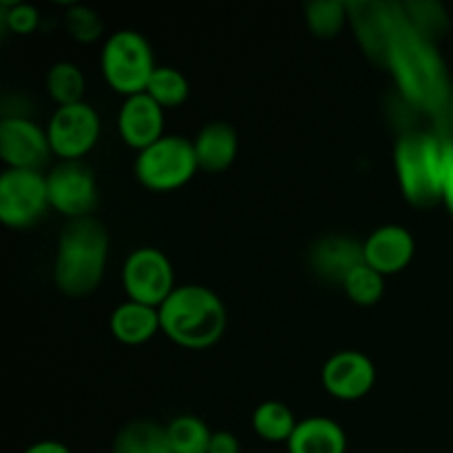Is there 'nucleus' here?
<instances>
[{"label": "nucleus", "instance_id": "1", "mask_svg": "<svg viewBox=\"0 0 453 453\" xmlns=\"http://www.w3.org/2000/svg\"><path fill=\"white\" fill-rule=\"evenodd\" d=\"M383 62L396 75L405 96L420 109H445L449 100L445 65L434 51L429 35L416 29L410 18L403 16L398 4H394L392 31Z\"/></svg>", "mask_w": 453, "mask_h": 453}, {"label": "nucleus", "instance_id": "2", "mask_svg": "<svg viewBox=\"0 0 453 453\" xmlns=\"http://www.w3.org/2000/svg\"><path fill=\"white\" fill-rule=\"evenodd\" d=\"M109 261V233L93 217L73 219L58 239L53 281L66 296H87L100 286Z\"/></svg>", "mask_w": 453, "mask_h": 453}, {"label": "nucleus", "instance_id": "3", "mask_svg": "<svg viewBox=\"0 0 453 453\" xmlns=\"http://www.w3.org/2000/svg\"><path fill=\"white\" fill-rule=\"evenodd\" d=\"M162 332L188 349H203L215 345L226 330V308L219 296L208 288L188 283L177 286L159 308Z\"/></svg>", "mask_w": 453, "mask_h": 453}, {"label": "nucleus", "instance_id": "4", "mask_svg": "<svg viewBox=\"0 0 453 453\" xmlns=\"http://www.w3.org/2000/svg\"><path fill=\"white\" fill-rule=\"evenodd\" d=\"M447 140L429 131H407L394 149L398 184L410 203L432 208L442 202Z\"/></svg>", "mask_w": 453, "mask_h": 453}, {"label": "nucleus", "instance_id": "5", "mask_svg": "<svg viewBox=\"0 0 453 453\" xmlns=\"http://www.w3.org/2000/svg\"><path fill=\"white\" fill-rule=\"evenodd\" d=\"M155 69L153 49L140 31L122 29L106 38L102 47V73L113 91L127 97L146 93Z\"/></svg>", "mask_w": 453, "mask_h": 453}, {"label": "nucleus", "instance_id": "6", "mask_svg": "<svg viewBox=\"0 0 453 453\" xmlns=\"http://www.w3.org/2000/svg\"><path fill=\"white\" fill-rule=\"evenodd\" d=\"M199 168L195 144L188 137L164 135L153 146L142 150L135 159V177L150 190L181 188Z\"/></svg>", "mask_w": 453, "mask_h": 453}, {"label": "nucleus", "instance_id": "7", "mask_svg": "<svg viewBox=\"0 0 453 453\" xmlns=\"http://www.w3.org/2000/svg\"><path fill=\"white\" fill-rule=\"evenodd\" d=\"M49 203L47 175L27 168H4L0 175V219L9 228H29L44 217Z\"/></svg>", "mask_w": 453, "mask_h": 453}, {"label": "nucleus", "instance_id": "8", "mask_svg": "<svg viewBox=\"0 0 453 453\" xmlns=\"http://www.w3.org/2000/svg\"><path fill=\"white\" fill-rule=\"evenodd\" d=\"M122 283L128 301L162 308L164 301L175 290V273L162 250L146 246L128 255L122 270Z\"/></svg>", "mask_w": 453, "mask_h": 453}, {"label": "nucleus", "instance_id": "9", "mask_svg": "<svg viewBox=\"0 0 453 453\" xmlns=\"http://www.w3.org/2000/svg\"><path fill=\"white\" fill-rule=\"evenodd\" d=\"M49 203L60 215L73 219L91 217L97 206V184L93 168L82 159H62L47 175Z\"/></svg>", "mask_w": 453, "mask_h": 453}, {"label": "nucleus", "instance_id": "10", "mask_svg": "<svg viewBox=\"0 0 453 453\" xmlns=\"http://www.w3.org/2000/svg\"><path fill=\"white\" fill-rule=\"evenodd\" d=\"M49 144L60 159H82L100 137V118L87 102L58 106L47 127Z\"/></svg>", "mask_w": 453, "mask_h": 453}, {"label": "nucleus", "instance_id": "11", "mask_svg": "<svg viewBox=\"0 0 453 453\" xmlns=\"http://www.w3.org/2000/svg\"><path fill=\"white\" fill-rule=\"evenodd\" d=\"M47 128L29 118H3L0 122V157L7 168L40 171L51 155Z\"/></svg>", "mask_w": 453, "mask_h": 453}, {"label": "nucleus", "instance_id": "12", "mask_svg": "<svg viewBox=\"0 0 453 453\" xmlns=\"http://www.w3.org/2000/svg\"><path fill=\"white\" fill-rule=\"evenodd\" d=\"M327 392L341 401H357L372 392L376 380L374 363L361 352L345 349L327 358L321 372Z\"/></svg>", "mask_w": 453, "mask_h": 453}, {"label": "nucleus", "instance_id": "13", "mask_svg": "<svg viewBox=\"0 0 453 453\" xmlns=\"http://www.w3.org/2000/svg\"><path fill=\"white\" fill-rule=\"evenodd\" d=\"M118 128L122 140L142 153L164 137V109L149 93L127 97L119 109Z\"/></svg>", "mask_w": 453, "mask_h": 453}, {"label": "nucleus", "instance_id": "14", "mask_svg": "<svg viewBox=\"0 0 453 453\" xmlns=\"http://www.w3.org/2000/svg\"><path fill=\"white\" fill-rule=\"evenodd\" d=\"M416 243L405 226L388 224L376 228L363 243L365 264L372 265L376 273L396 274L410 265L414 257Z\"/></svg>", "mask_w": 453, "mask_h": 453}, {"label": "nucleus", "instance_id": "15", "mask_svg": "<svg viewBox=\"0 0 453 453\" xmlns=\"http://www.w3.org/2000/svg\"><path fill=\"white\" fill-rule=\"evenodd\" d=\"M365 264L363 243L343 234H330L319 239L310 250V268L327 283H343L349 273Z\"/></svg>", "mask_w": 453, "mask_h": 453}, {"label": "nucleus", "instance_id": "16", "mask_svg": "<svg viewBox=\"0 0 453 453\" xmlns=\"http://www.w3.org/2000/svg\"><path fill=\"white\" fill-rule=\"evenodd\" d=\"M199 168L208 173L226 171L237 157L239 137L228 122H211L193 140Z\"/></svg>", "mask_w": 453, "mask_h": 453}, {"label": "nucleus", "instance_id": "17", "mask_svg": "<svg viewBox=\"0 0 453 453\" xmlns=\"http://www.w3.org/2000/svg\"><path fill=\"white\" fill-rule=\"evenodd\" d=\"M345 449H348V438L343 427L326 416L301 420L288 441L290 453H345Z\"/></svg>", "mask_w": 453, "mask_h": 453}, {"label": "nucleus", "instance_id": "18", "mask_svg": "<svg viewBox=\"0 0 453 453\" xmlns=\"http://www.w3.org/2000/svg\"><path fill=\"white\" fill-rule=\"evenodd\" d=\"M157 330H162L159 308H150L137 301H124L111 314V332L124 345L146 343L157 334Z\"/></svg>", "mask_w": 453, "mask_h": 453}, {"label": "nucleus", "instance_id": "19", "mask_svg": "<svg viewBox=\"0 0 453 453\" xmlns=\"http://www.w3.org/2000/svg\"><path fill=\"white\" fill-rule=\"evenodd\" d=\"M113 453H175L166 438V427L155 420H133L124 425L113 442Z\"/></svg>", "mask_w": 453, "mask_h": 453}, {"label": "nucleus", "instance_id": "20", "mask_svg": "<svg viewBox=\"0 0 453 453\" xmlns=\"http://www.w3.org/2000/svg\"><path fill=\"white\" fill-rule=\"evenodd\" d=\"M295 414L290 407L279 401H265L252 414V427L259 438L268 442H288L296 429Z\"/></svg>", "mask_w": 453, "mask_h": 453}, {"label": "nucleus", "instance_id": "21", "mask_svg": "<svg viewBox=\"0 0 453 453\" xmlns=\"http://www.w3.org/2000/svg\"><path fill=\"white\" fill-rule=\"evenodd\" d=\"M166 438L175 453H208L212 432L197 416H177L166 425Z\"/></svg>", "mask_w": 453, "mask_h": 453}, {"label": "nucleus", "instance_id": "22", "mask_svg": "<svg viewBox=\"0 0 453 453\" xmlns=\"http://www.w3.org/2000/svg\"><path fill=\"white\" fill-rule=\"evenodd\" d=\"M84 75L73 62H58L47 73V91L60 106L78 104L84 96Z\"/></svg>", "mask_w": 453, "mask_h": 453}, {"label": "nucleus", "instance_id": "23", "mask_svg": "<svg viewBox=\"0 0 453 453\" xmlns=\"http://www.w3.org/2000/svg\"><path fill=\"white\" fill-rule=\"evenodd\" d=\"M188 80L181 71L173 66H157L155 73L150 75V82L146 87V93L157 102L162 109H175L181 106L188 97Z\"/></svg>", "mask_w": 453, "mask_h": 453}, {"label": "nucleus", "instance_id": "24", "mask_svg": "<svg viewBox=\"0 0 453 453\" xmlns=\"http://www.w3.org/2000/svg\"><path fill=\"white\" fill-rule=\"evenodd\" d=\"M305 18L319 38H332L343 29L345 20L349 18V4L341 0H314L305 7Z\"/></svg>", "mask_w": 453, "mask_h": 453}, {"label": "nucleus", "instance_id": "25", "mask_svg": "<svg viewBox=\"0 0 453 453\" xmlns=\"http://www.w3.org/2000/svg\"><path fill=\"white\" fill-rule=\"evenodd\" d=\"M345 295L358 305H374L379 303L380 296L385 292V281L383 274L376 273L372 265L363 264L358 265L354 273H349V277L343 281Z\"/></svg>", "mask_w": 453, "mask_h": 453}, {"label": "nucleus", "instance_id": "26", "mask_svg": "<svg viewBox=\"0 0 453 453\" xmlns=\"http://www.w3.org/2000/svg\"><path fill=\"white\" fill-rule=\"evenodd\" d=\"M65 25L71 38H75L78 42H96L104 34V22H102L100 13L84 4H71L66 9Z\"/></svg>", "mask_w": 453, "mask_h": 453}, {"label": "nucleus", "instance_id": "27", "mask_svg": "<svg viewBox=\"0 0 453 453\" xmlns=\"http://www.w3.org/2000/svg\"><path fill=\"white\" fill-rule=\"evenodd\" d=\"M3 22L7 29L16 34H31L38 27L40 13L38 9L27 3H12L3 4Z\"/></svg>", "mask_w": 453, "mask_h": 453}, {"label": "nucleus", "instance_id": "28", "mask_svg": "<svg viewBox=\"0 0 453 453\" xmlns=\"http://www.w3.org/2000/svg\"><path fill=\"white\" fill-rule=\"evenodd\" d=\"M442 203L453 217V140H447V162H445V184H442Z\"/></svg>", "mask_w": 453, "mask_h": 453}, {"label": "nucleus", "instance_id": "29", "mask_svg": "<svg viewBox=\"0 0 453 453\" xmlns=\"http://www.w3.org/2000/svg\"><path fill=\"white\" fill-rule=\"evenodd\" d=\"M242 447H239V441L234 434L230 432H215L211 438V449L208 453H239Z\"/></svg>", "mask_w": 453, "mask_h": 453}, {"label": "nucleus", "instance_id": "30", "mask_svg": "<svg viewBox=\"0 0 453 453\" xmlns=\"http://www.w3.org/2000/svg\"><path fill=\"white\" fill-rule=\"evenodd\" d=\"M25 453H71V449L58 441H40L31 445Z\"/></svg>", "mask_w": 453, "mask_h": 453}]
</instances>
